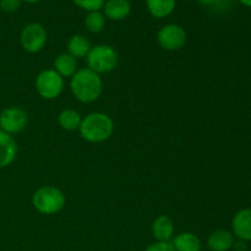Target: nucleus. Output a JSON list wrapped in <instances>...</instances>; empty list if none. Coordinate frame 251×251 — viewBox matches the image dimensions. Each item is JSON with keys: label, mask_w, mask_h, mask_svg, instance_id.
Returning a JSON list of instances; mask_svg holds the SVG:
<instances>
[{"label": "nucleus", "mask_w": 251, "mask_h": 251, "mask_svg": "<svg viewBox=\"0 0 251 251\" xmlns=\"http://www.w3.org/2000/svg\"><path fill=\"white\" fill-rule=\"evenodd\" d=\"M28 123L26 112L19 107H7L0 113V127L9 135H15L25 130Z\"/></svg>", "instance_id": "obj_8"}, {"label": "nucleus", "mask_w": 251, "mask_h": 251, "mask_svg": "<svg viewBox=\"0 0 251 251\" xmlns=\"http://www.w3.org/2000/svg\"><path fill=\"white\" fill-rule=\"evenodd\" d=\"M91 43L82 34H75L68 42V53L74 58H85L91 50Z\"/></svg>", "instance_id": "obj_17"}, {"label": "nucleus", "mask_w": 251, "mask_h": 251, "mask_svg": "<svg viewBox=\"0 0 251 251\" xmlns=\"http://www.w3.org/2000/svg\"><path fill=\"white\" fill-rule=\"evenodd\" d=\"M145 251H176L171 242H156L147 247Z\"/></svg>", "instance_id": "obj_22"}, {"label": "nucleus", "mask_w": 251, "mask_h": 251, "mask_svg": "<svg viewBox=\"0 0 251 251\" xmlns=\"http://www.w3.org/2000/svg\"><path fill=\"white\" fill-rule=\"evenodd\" d=\"M65 195L55 186H41L32 196V205L42 215H55L65 207Z\"/></svg>", "instance_id": "obj_3"}, {"label": "nucleus", "mask_w": 251, "mask_h": 251, "mask_svg": "<svg viewBox=\"0 0 251 251\" xmlns=\"http://www.w3.org/2000/svg\"><path fill=\"white\" fill-rule=\"evenodd\" d=\"M118 53L113 47L108 44H97L92 47L86 56L88 69L100 74H107L114 70L118 65Z\"/></svg>", "instance_id": "obj_4"}, {"label": "nucleus", "mask_w": 251, "mask_h": 251, "mask_svg": "<svg viewBox=\"0 0 251 251\" xmlns=\"http://www.w3.org/2000/svg\"><path fill=\"white\" fill-rule=\"evenodd\" d=\"M232 248L234 249V251H247L248 250L247 242H243V240H239V242H234V244H233Z\"/></svg>", "instance_id": "obj_23"}, {"label": "nucleus", "mask_w": 251, "mask_h": 251, "mask_svg": "<svg viewBox=\"0 0 251 251\" xmlns=\"http://www.w3.org/2000/svg\"><path fill=\"white\" fill-rule=\"evenodd\" d=\"M22 0H0V9L4 12L11 14L21 6Z\"/></svg>", "instance_id": "obj_21"}, {"label": "nucleus", "mask_w": 251, "mask_h": 251, "mask_svg": "<svg viewBox=\"0 0 251 251\" xmlns=\"http://www.w3.org/2000/svg\"><path fill=\"white\" fill-rule=\"evenodd\" d=\"M70 90L77 100L92 103L102 95L103 81L100 76L91 69H78L71 77Z\"/></svg>", "instance_id": "obj_1"}, {"label": "nucleus", "mask_w": 251, "mask_h": 251, "mask_svg": "<svg viewBox=\"0 0 251 251\" xmlns=\"http://www.w3.org/2000/svg\"><path fill=\"white\" fill-rule=\"evenodd\" d=\"M238 1H239L240 4L244 5V6L251 7V0H238Z\"/></svg>", "instance_id": "obj_25"}, {"label": "nucleus", "mask_w": 251, "mask_h": 251, "mask_svg": "<svg viewBox=\"0 0 251 251\" xmlns=\"http://www.w3.org/2000/svg\"><path fill=\"white\" fill-rule=\"evenodd\" d=\"M47 38H48V34L43 25L32 22L24 27L20 36V42L25 50L34 54L44 48L47 44Z\"/></svg>", "instance_id": "obj_6"}, {"label": "nucleus", "mask_w": 251, "mask_h": 251, "mask_svg": "<svg viewBox=\"0 0 251 251\" xmlns=\"http://www.w3.org/2000/svg\"><path fill=\"white\" fill-rule=\"evenodd\" d=\"M188 39L184 27L176 24H169L162 27L157 34V41L161 48L168 51H176L183 48Z\"/></svg>", "instance_id": "obj_7"}, {"label": "nucleus", "mask_w": 251, "mask_h": 251, "mask_svg": "<svg viewBox=\"0 0 251 251\" xmlns=\"http://www.w3.org/2000/svg\"><path fill=\"white\" fill-rule=\"evenodd\" d=\"M54 70L61 76V77H73L74 74L78 70L77 59L74 58L69 53L59 54L54 60Z\"/></svg>", "instance_id": "obj_15"}, {"label": "nucleus", "mask_w": 251, "mask_h": 251, "mask_svg": "<svg viewBox=\"0 0 251 251\" xmlns=\"http://www.w3.org/2000/svg\"><path fill=\"white\" fill-rule=\"evenodd\" d=\"M78 130L86 141L100 144L112 136L114 131V123L109 115L100 112H93L83 118Z\"/></svg>", "instance_id": "obj_2"}, {"label": "nucleus", "mask_w": 251, "mask_h": 251, "mask_svg": "<svg viewBox=\"0 0 251 251\" xmlns=\"http://www.w3.org/2000/svg\"><path fill=\"white\" fill-rule=\"evenodd\" d=\"M233 235L243 242H251V208L238 211L232 221Z\"/></svg>", "instance_id": "obj_9"}, {"label": "nucleus", "mask_w": 251, "mask_h": 251, "mask_svg": "<svg viewBox=\"0 0 251 251\" xmlns=\"http://www.w3.org/2000/svg\"><path fill=\"white\" fill-rule=\"evenodd\" d=\"M176 0H146L147 10L156 19L169 16L176 9Z\"/></svg>", "instance_id": "obj_16"}, {"label": "nucleus", "mask_w": 251, "mask_h": 251, "mask_svg": "<svg viewBox=\"0 0 251 251\" xmlns=\"http://www.w3.org/2000/svg\"><path fill=\"white\" fill-rule=\"evenodd\" d=\"M76 6L80 9L85 10V11H100L104 5L105 0H71Z\"/></svg>", "instance_id": "obj_20"}, {"label": "nucleus", "mask_w": 251, "mask_h": 251, "mask_svg": "<svg viewBox=\"0 0 251 251\" xmlns=\"http://www.w3.org/2000/svg\"><path fill=\"white\" fill-rule=\"evenodd\" d=\"M59 125L66 131H75L80 127L82 118L75 109H64L58 117Z\"/></svg>", "instance_id": "obj_18"}, {"label": "nucleus", "mask_w": 251, "mask_h": 251, "mask_svg": "<svg viewBox=\"0 0 251 251\" xmlns=\"http://www.w3.org/2000/svg\"><path fill=\"white\" fill-rule=\"evenodd\" d=\"M234 235L227 229H217L210 234L207 247L211 251H228L234 244Z\"/></svg>", "instance_id": "obj_12"}, {"label": "nucleus", "mask_w": 251, "mask_h": 251, "mask_svg": "<svg viewBox=\"0 0 251 251\" xmlns=\"http://www.w3.org/2000/svg\"><path fill=\"white\" fill-rule=\"evenodd\" d=\"M0 113H1V112H0Z\"/></svg>", "instance_id": "obj_27"}, {"label": "nucleus", "mask_w": 251, "mask_h": 251, "mask_svg": "<svg viewBox=\"0 0 251 251\" xmlns=\"http://www.w3.org/2000/svg\"><path fill=\"white\" fill-rule=\"evenodd\" d=\"M85 26L92 33H100L105 26V16L100 11H91L85 17Z\"/></svg>", "instance_id": "obj_19"}, {"label": "nucleus", "mask_w": 251, "mask_h": 251, "mask_svg": "<svg viewBox=\"0 0 251 251\" xmlns=\"http://www.w3.org/2000/svg\"><path fill=\"white\" fill-rule=\"evenodd\" d=\"M22 1L27 2V4H36V2L41 1V0H22Z\"/></svg>", "instance_id": "obj_26"}, {"label": "nucleus", "mask_w": 251, "mask_h": 251, "mask_svg": "<svg viewBox=\"0 0 251 251\" xmlns=\"http://www.w3.org/2000/svg\"><path fill=\"white\" fill-rule=\"evenodd\" d=\"M102 9L103 15L112 21H122L131 14L129 0H105Z\"/></svg>", "instance_id": "obj_10"}, {"label": "nucleus", "mask_w": 251, "mask_h": 251, "mask_svg": "<svg viewBox=\"0 0 251 251\" xmlns=\"http://www.w3.org/2000/svg\"><path fill=\"white\" fill-rule=\"evenodd\" d=\"M152 234L157 242H171L174 234V223L168 216L161 215L152 223Z\"/></svg>", "instance_id": "obj_13"}, {"label": "nucleus", "mask_w": 251, "mask_h": 251, "mask_svg": "<svg viewBox=\"0 0 251 251\" xmlns=\"http://www.w3.org/2000/svg\"><path fill=\"white\" fill-rule=\"evenodd\" d=\"M176 251H200L201 240L196 234L190 232H184L176 235L172 240Z\"/></svg>", "instance_id": "obj_14"}, {"label": "nucleus", "mask_w": 251, "mask_h": 251, "mask_svg": "<svg viewBox=\"0 0 251 251\" xmlns=\"http://www.w3.org/2000/svg\"><path fill=\"white\" fill-rule=\"evenodd\" d=\"M36 90L44 100H55L64 90V77L54 69L41 71L36 78Z\"/></svg>", "instance_id": "obj_5"}, {"label": "nucleus", "mask_w": 251, "mask_h": 251, "mask_svg": "<svg viewBox=\"0 0 251 251\" xmlns=\"http://www.w3.org/2000/svg\"><path fill=\"white\" fill-rule=\"evenodd\" d=\"M198 1L202 5H212L215 0H198Z\"/></svg>", "instance_id": "obj_24"}, {"label": "nucleus", "mask_w": 251, "mask_h": 251, "mask_svg": "<svg viewBox=\"0 0 251 251\" xmlns=\"http://www.w3.org/2000/svg\"><path fill=\"white\" fill-rule=\"evenodd\" d=\"M17 156V144L12 135L0 129V169L6 168Z\"/></svg>", "instance_id": "obj_11"}]
</instances>
